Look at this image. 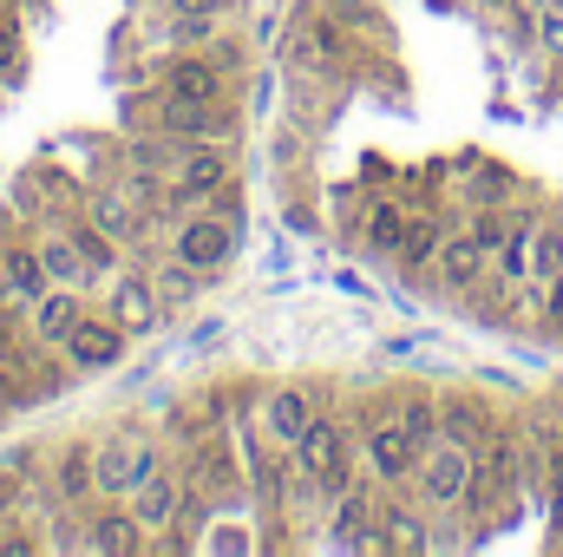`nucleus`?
<instances>
[{
	"label": "nucleus",
	"instance_id": "1",
	"mask_svg": "<svg viewBox=\"0 0 563 557\" xmlns=\"http://www.w3.org/2000/svg\"><path fill=\"white\" fill-rule=\"evenodd\" d=\"M236 250H243V217L230 210V197L197 204V210H184V217L170 223V256L190 263L197 276H210V282L236 263Z\"/></svg>",
	"mask_w": 563,
	"mask_h": 557
},
{
	"label": "nucleus",
	"instance_id": "2",
	"mask_svg": "<svg viewBox=\"0 0 563 557\" xmlns=\"http://www.w3.org/2000/svg\"><path fill=\"white\" fill-rule=\"evenodd\" d=\"M236 144H184L170 139L164 157V204L170 210H197V204H217L236 190Z\"/></svg>",
	"mask_w": 563,
	"mask_h": 557
},
{
	"label": "nucleus",
	"instance_id": "3",
	"mask_svg": "<svg viewBox=\"0 0 563 557\" xmlns=\"http://www.w3.org/2000/svg\"><path fill=\"white\" fill-rule=\"evenodd\" d=\"M157 466H164V446H157V433H144V426H119V433H106V439L92 446L99 499H112V505H125Z\"/></svg>",
	"mask_w": 563,
	"mask_h": 557
},
{
	"label": "nucleus",
	"instance_id": "4",
	"mask_svg": "<svg viewBox=\"0 0 563 557\" xmlns=\"http://www.w3.org/2000/svg\"><path fill=\"white\" fill-rule=\"evenodd\" d=\"M347 53H354V40H347V26L334 20V7H301V13L288 20L282 59H288L295 73H308V79H334V73H347Z\"/></svg>",
	"mask_w": 563,
	"mask_h": 557
},
{
	"label": "nucleus",
	"instance_id": "5",
	"mask_svg": "<svg viewBox=\"0 0 563 557\" xmlns=\"http://www.w3.org/2000/svg\"><path fill=\"white\" fill-rule=\"evenodd\" d=\"M354 452H361V472L374 479V485H413V466H420V439L400 426L394 407H380V414L361 419V433H354Z\"/></svg>",
	"mask_w": 563,
	"mask_h": 557
},
{
	"label": "nucleus",
	"instance_id": "6",
	"mask_svg": "<svg viewBox=\"0 0 563 557\" xmlns=\"http://www.w3.org/2000/svg\"><path fill=\"white\" fill-rule=\"evenodd\" d=\"M472 466H478V452L439 433L420 452V466H413V499H420L426 512H459L465 492H472Z\"/></svg>",
	"mask_w": 563,
	"mask_h": 557
},
{
	"label": "nucleus",
	"instance_id": "7",
	"mask_svg": "<svg viewBox=\"0 0 563 557\" xmlns=\"http://www.w3.org/2000/svg\"><path fill=\"white\" fill-rule=\"evenodd\" d=\"M151 132L184 144H236L243 119H236L230 99H170V92H157V125Z\"/></svg>",
	"mask_w": 563,
	"mask_h": 557
},
{
	"label": "nucleus",
	"instance_id": "8",
	"mask_svg": "<svg viewBox=\"0 0 563 557\" xmlns=\"http://www.w3.org/2000/svg\"><path fill=\"white\" fill-rule=\"evenodd\" d=\"M125 354H132V335H125L106 308H86V321L59 341L66 374H119V368H125Z\"/></svg>",
	"mask_w": 563,
	"mask_h": 557
},
{
	"label": "nucleus",
	"instance_id": "9",
	"mask_svg": "<svg viewBox=\"0 0 563 557\" xmlns=\"http://www.w3.org/2000/svg\"><path fill=\"white\" fill-rule=\"evenodd\" d=\"M99 308H106L132 341H151V335L164 328V315H170V308H164V295H157V282L144 276L139 263H125L119 276L106 282V302H99Z\"/></svg>",
	"mask_w": 563,
	"mask_h": 557
},
{
	"label": "nucleus",
	"instance_id": "10",
	"mask_svg": "<svg viewBox=\"0 0 563 557\" xmlns=\"http://www.w3.org/2000/svg\"><path fill=\"white\" fill-rule=\"evenodd\" d=\"M380 492H387V485H374V479L361 472V479L328 505V525H334L328 545H341V551H387V545H380Z\"/></svg>",
	"mask_w": 563,
	"mask_h": 557
},
{
	"label": "nucleus",
	"instance_id": "11",
	"mask_svg": "<svg viewBox=\"0 0 563 557\" xmlns=\"http://www.w3.org/2000/svg\"><path fill=\"white\" fill-rule=\"evenodd\" d=\"M426 276L439 282L445 295H478L492 282V256H485V243L472 230H445V243H439V256H432Z\"/></svg>",
	"mask_w": 563,
	"mask_h": 557
},
{
	"label": "nucleus",
	"instance_id": "12",
	"mask_svg": "<svg viewBox=\"0 0 563 557\" xmlns=\"http://www.w3.org/2000/svg\"><path fill=\"white\" fill-rule=\"evenodd\" d=\"M79 551H99V557H139V551H151V538H144V525L132 518V505H86L79 512Z\"/></svg>",
	"mask_w": 563,
	"mask_h": 557
},
{
	"label": "nucleus",
	"instance_id": "13",
	"mask_svg": "<svg viewBox=\"0 0 563 557\" xmlns=\"http://www.w3.org/2000/svg\"><path fill=\"white\" fill-rule=\"evenodd\" d=\"M40 485L53 492V505H59V512H86V505H99V472H92V446H86V439L59 446V452L46 459V479H40Z\"/></svg>",
	"mask_w": 563,
	"mask_h": 557
},
{
	"label": "nucleus",
	"instance_id": "14",
	"mask_svg": "<svg viewBox=\"0 0 563 557\" xmlns=\"http://www.w3.org/2000/svg\"><path fill=\"white\" fill-rule=\"evenodd\" d=\"M184 492H190L184 466H170V459H164V466L144 479L139 492L125 499V505H132V518L144 525V538H157V532H170V525H177V505H184Z\"/></svg>",
	"mask_w": 563,
	"mask_h": 557
},
{
	"label": "nucleus",
	"instance_id": "15",
	"mask_svg": "<svg viewBox=\"0 0 563 557\" xmlns=\"http://www.w3.org/2000/svg\"><path fill=\"white\" fill-rule=\"evenodd\" d=\"M26 308H33V315H26V341H33V348H59V341L86 321L92 302H86V288H59V282H53V288H46L40 302H26Z\"/></svg>",
	"mask_w": 563,
	"mask_h": 557
},
{
	"label": "nucleus",
	"instance_id": "16",
	"mask_svg": "<svg viewBox=\"0 0 563 557\" xmlns=\"http://www.w3.org/2000/svg\"><path fill=\"white\" fill-rule=\"evenodd\" d=\"M314 414H321V401H314L308 387L282 381V387H269V394H263V439L288 452V446H295V439L314 426Z\"/></svg>",
	"mask_w": 563,
	"mask_h": 557
},
{
	"label": "nucleus",
	"instance_id": "17",
	"mask_svg": "<svg viewBox=\"0 0 563 557\" xmlns=\"http://www.w3.org/2000/svg\"><path fill=\"white\" fill-rule=\"evenodd\" d=\"M230 86H236V73H223L210 53H177L170 66H164V79H157V92H170V99H230Z\"/></svg>",
	"mask_w": 563,
	"mask_h": 557
},
{
	"label": "nucleus",
	"instance_id": "18",
	"mask_svg": "<svg viewBox=\"0 0 563 557\" xmlns=\"http://www.w3.org/2000/svg\"><path fill=\"white\" fill-rule=\"evenodd\" d=\"M407 223H413V204H400V197H374V204H361V250L394 263L400 243H407Z\"/></svg>",
	"mask_w": 563,
	"mask_h": 557
},
{
	"label": "nucleus",
	"instance_id": "19",
	"mask_svg": "<svg viewBox=\"0 0 563 557\" xmlns=\"http://www.w3.org/2000/svg\"><path fill=\"white\" fill-rule=\"evenodd\" d=\"M538 223H544L538 210H518V217H511V230H505V243L492 250V282H498V295L531 282V237H538Z\"/></svg>",
	"mask_w": 563,
	"mask_h": 557
},
{
	"label": "nucleus",
	"instance_id": "20",
	"mask_svg": "<svg viewBox=\"0 0 563 557\" xmlns=\"http://www.w3.org/2000/svg\"><path fill=\"white\" fill-rule=\"evenodd\" d=\"M33 250H40L46 276L59 282V288H92V270H86V256H79V243H73V223H46V230L33 237Z\"/></svg>",
	"mask_w": 563,
	"mask_h": 557
},
{
	"label": "nucleus",
	"instance_id": "21",
	"mask_svg": "<svg viewBox=\"0 0 563 557\" xmlns=\"http://www.w3.org/2000/svg\"><path fill=\"white\" fill-rule=\"evenodd\" d=\"M380 545H387V551H432V532H426V505H407V499H380Z\"/></svg>",
	"mask_w": 563,
	"mask_h": 557
},
{
	"label": "nucleus",
	"instance_id": "22",
	"mask_svg": "<svg viewBox=\"0 0 563 557\" xmlns=\"http://www.w3.org/2000/svg\"><path fill=\"white\" fill-rule=\"evenodd\" d=\"M73 243H79V256H86V270H92V282H112L119 270H125V243L112 237V230H99L86 210L73 217Z\"/></svg>",
	"mask_w": 563,
	"mask_h": 557
},
{
	"label": "nucleus",
	"instance_id": "23",
	"mask_svg": "<svg viewBox=\"0 0 563 557\" xmlns=\"http://www.w3.org/2000/svg\"><path fill=\"white\" fill-rule=\"evenodd\" d=\"M445 230H452V223H445L439 210H413V223H407V243H400V256H394V263H400V276H426V270H432V256H439Z\"/></svg>",
	"mask_w": 563,
	"mask_h": 557
},
{
	"label": "nucleus",
	"instance_id": "24",
	"mask_svg": "<svg viewBox=\"0 0 563 557\" xmlns=\"http://www.w3.org/2000/svg\"><path fill=\"white\" fill-rule=\"evenodd\" d=\"M0 276H7V295H13V302H40V295L53 288V276H46V263H40L33 243H7V250H0Z\"/></svg>",
	"mask_w": 563,
	"mask_h": 557
},
{
	"label": "nucleus",
	"instance_id": "25",
	"mask_svg": "<svg viewBox=\"0 0 563 557\" xmlns=\"http://www.w3.org/2000/svg\"><path fill=\"white\" fill-rule=\"evenodd\" d=\"M139 270H144L151 282H157L164 308H184V302H197V295H203V282H210V276H197L190 263H177V256H144Z\"/></svg>",
	"mask_w": 563,
	"mask_h": 557
},
{
	"label": "nucleus",
	"instance_id": "26",
	"mask_svg": "<svg viewBox=\"0 0 563 557\" xmlns=\"http://www.w3.org/2000/svg\"><path fill=\"white\" fill-rule=\"evenodd\" d=\"M328 7H334V20L347 26V40H374V46H387V40H394L387 13H380L374 0H328Z\"/></svg>",
	"mask_w": 563,
	"mask_h": 557
},
{
	"label": "nucleus",
	"instance_id": "27",
	"mask_svg": "<svg viewBox=\"0 0 563 557\" xmlns=\"http://www.w3.org/2000/svg\"><path fill=\"white\" fill-rule=\"evenodd\" d=\"M164 13H170L177 46H210V40H223V20H230V13H197V7H164Z\"/></svg>",
	"mask_w": 563,
	"mask_h": 557
},
{
	"label": "nucleus",
	"instance_id": "28",
	"mask_svg": "<svg viewBox=\"0 0 563 557\" xmlns=\"http://www.w3.org/2000/svg\"><path fill=\"white\" fill-rule=\"evenodd\" d=\"M558 276H563V223H538V237H531V282L544 288Z\"/></svg>",
	"mask_w": 563,
	"mask_h": 557
},
{
	"label": "nucleus",
	"instance_id": "29",
	"mask_svg": "<svg viewBox=\"0 0 563 557\" xmlns=\"http://www.w3.org/2000/svg\"><path fill=\"white\" fill-rule=\"evenodd\" d=\"M394 414H400V426L420 439V452L439 439V401H432V394H407V401H394Z\"/></svg>",
	"mask_w": 563,
	"mask_h": 557
},
{
	"label": "nucleus",
	"instance_id": "30",
	"mask_svg": "<svg viewBox=\"0 0 563 557\" xmlns=\"http://www.w3.org/2000/svg\"><path fill=\"white\" fill-rule=\"evenodd\" d=\"M26 79V40H20V20L0 7V86H20Z\"/></svg>",
	"mask_w": 563,
	"mask_h": 557
},
{
	"label": "nucleus",
	"instance_id": "31",
	"mask_svg": "<svg viewBox=\"0 0 563 557\" xmlns=\"http://www.w3.org/2000/svg\"><path fill=\"white\" fill-rule=\"evenodd\" d=\"M20 341V315H13V295H0V354Z\"/></svg>",
	"mask_w": 563,
	"mask_h": 557
},
{
	"label": "nucleus",
	"instance_id": "32",
	"mask_svg": "<svg viewBox=\"0 0 563 557\" xmlns=\"http://www.w3.org/2000/svg\"><path fill=\"white\" fill-rule=\"evenodd\" d=\"M485 7H518V0H485Z\"/></svg>",
	"mask_w": 563,
	"mask_h": 557
},
{
	"label": "nucleus",
	"instance_id": "33",
	"mask_svg": "<svg viewBox=\"0 0 563 557\" xmlns=\"http://www.w3.org/2000/svg\"><path fill=\"white\" fill-rule=\"evenodd\" d=\"M0 551H7V532H0Z\"/></svg>",
	"mask_w": 563,
	"mask_h": 557
},
{
	"label": "nucleus",
	"instance_id": "34",
	"mask_svg": "<svg viewBox=\"0 0 563 557\" xmlns=\"http://www.w3.org/2000/svg\"><path fill=\"white\" fill-rule=\"evenodd\" d=\"M0 7H7V0H0Z\"/></svg>",
	"mask_w": 563,
	"mask_h": 557
}]
</instances>
